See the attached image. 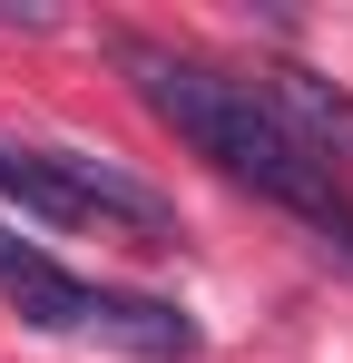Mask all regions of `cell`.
<instances>
[{
	"mask_svg": "<svg viewBox=\"0 0 353 363\" xmlns=\"http://www.w3.org/2000/svg\"><path fill=\"white\" fill-rule=\"evenodd\" d=\"M108 50H118V69H128V89L147 99V118H167L216 177L255 186V196L285 206L324 255L353 265V196L334 186V167H314L285 128H275V108L255 99V79H235V69H216V60H186L167 40H108Z\"/></svg>",
	"mask_w": 353,
	"mask_h": 363,
	"instance_id": "cell-1",
	"label": "cell"
},
{
	"mask_svg": "<svg viewBox=\"0 0 353 363\" xmlns=\"http://www.w3.org/2000/svg\"><path fill=\"white\" fill-rule=\"evenodd\" d=\"M0 30H30V40H40V30H59V10H20V0H0Z\"/></svg>",
	"mask_w": 353,
	"mask_h": 363,
	"instance_id": "cell-6",
	"label": "cell"
},
{
	"mask_svg": "<svg viewBox=\"0 0 353 363\" xmlns=\"http://www.w3.org/2000/svg\"><path fill=\"white\" fill-rule=\"evenodd\" d=\"M89 334H108V344H128V354H147V363H186V354H196V324H186L176 304H157V295H108V285H99Z\"/></svg>",
	"mask_w": 353,
	"mask_h": 363,
	"instance_id": "cell-5",
	"label": "cell"
},
{
	"mask_svg": "<svg viewBox=\"0 0 353 363\" xmlns=\"http://www.w3.org/2000/svg\"><path fill=\"white\" fill-rule=\"evenodd\" d=\"M0 196L20 216H50V226H99V236L176 245V206L157 186H138L128 167L89 157V147H10L0 138Z\"/></svg>",
	"mask_w": 353,
	"mask_h": 363,
	"instance_id": "cell-2",
	"label": "cell"
},
{
	"mask_svg": "<svg viewBox=\"0 0 353 363\" xmlns=\"http://www.w3.org/2000/svg\"><path fill=\"white\" fill-rule=\"evenodd\" d=\"M0 295L20 304L40 334H89V314H99V285H89V275H69L50 245L10 236V226H0Z\"/></svg>",
	"mask_w": 353,
	"mask_h": 363,
	"instance_id": "cell-4",
	"label": "cell"
},
{
	"mask_svg": "<svg viewBox=\"0 0 353 363\" xmlns=\"http://www.w3.org/2000/svg\"><path fill=\"white\" fill-rule=\"evenodd\" d=\"M255 99L275 108V128H285L314 167H353V89H334V79H314V69L275 60V69H255Z\"/></svg>",
	"mask_w": 353,
	"mask_h": 363,
	"instance_id": "cell-3",
	"label": "cell"
}]
</instances>
